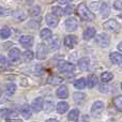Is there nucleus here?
Masks as SVG:
<instances>
[{
    "label": "nucleus",
    "instance_id": "nucleus-38",
    "mask_svg": "<svg viewBox=\"0 0 122 122\" xmlns=\"http://www.w3.org/2000/svg\"><path fill=\"white\" fill-rule=\"evenodd\" d=\"M51 106H53V104H51V103H47L46 104V107H45L44 109L46 110V112H51V110L53 109V108H51Z\"/></svg>",
    "mask_w": 122,
    "mask_h": 122
},
{
    "label": "nucleus",
    "instance_id": "nucleus-34",
    "mask_svg": "<svg viewBox=\"0 0 122 122\" xmlns=\"http://www.w3.org/2000/svg\"><path fill=\"white\" fill-rule=\"evenodd\" d=\"M86 97V95L84 93H74V100L76 102H80V101H84V99Z\"/></svg>",
    "mask_w": 122,
    "mask_h": 122
},
{
    "label": "nucleus",
    "instance_id": "nucleus-8",
    "mask_svg": "<svg viewBox=\"0 0 122 122\" xmlns=\"http://www.w3.org/2000/svg\"><path fill=\"white\" fill-rule=\"evenodd\" d=\"M97 43H99V45L102 47V48H106V47H108L110 44L109 36H108L106 33H101L99 36H97Z\"/></svg>",
    "mask_w": 122,
    "mask_h": 122
},
{
    "label": "nucleus",
    "instance_id": "nucleus-31",
    "mask_svg": "<svg viewBox=\"0 0 122 122\" xmlns=\"http://www.w3.org/2000/svg\"><path fill=\"white\" fill-rule=\"evenodd\" d=\"M48 82L51 85H59L62 82V78L59 76H51L48 78Z\"/></svg>",
    "mask_w": 122,
    "mask_h": 122
},
{
    "label": "nucleus",
    "instance_id": "nucleus-40",
    "mask_svg": "<svg viewBox=\"0 0 122 122\" xmlns=\"http://www.w3.org/2000/svg\"><path fill=\"white\" fill-rule=\"evenodd\" d=\"M73 0H59L60 3H70V2H72Z\"/></svg>",
    "mask_w": 122,
    "mask_h": 122
},
{
    "label": "nucleus",
    "instance_id": "nucleus-26",
    "mask_svg": "<svg viewBox=\"0 0 122 122\" xmlns=\"http://www.w3.org/2000/svg\"><path fill=\"white\" fill-rule=\"evenodd\" d=\"M112 78H114V75H112V73H110V72H104V73H102V75H101V80L103 82L110 81Z\"/></svg>",
    "mask_w": 122,
    "mask_h": 122
},
{
    "label": "nucleus",
    "instance_id": "nucleus-36",
    "mask_svg": "<svg viewBox=\"0 0 122 122\" xmlns=\"http://www.w3.org/2000/svg\"><path fill=\"white\" fill-rule=\"evenodd\" d=\"M0 64L3 65V66H6V65L9 64L8 60H6V58L4 57V56H2V55H0Z\"/></svg>",
    "mask_w": 122,
    "mask_h": 122
},
{
    "label": "nucleus",
    "instance_id": "nucleus-42",
    "mask_svg": "<svg viewBox=\"0 0 122 122\" xmlns=\"http://www.w3.org/2000/svg\"><path fill=\"white\" fill-rule=\"evenodd\" d=\"M46 122H58L56 119H48V120H46Z\"/></svg>",
    "mask_w": 122,
    "mask_h": 122
},
{
    "label": "nucleus",
    "instance_id": "nucleus-29",
    "mask_svg": "<svg viewBox=\"0 0 122 122\" xmlns=\"http://www.w3.org/2000/svg\"><path fill=\"white\" fill-rule=\"evenodd\" d=\"M10 36H11V30L8 27H3L0 30V36H1V39H8Z\"/></svg>",
    "mask_w": 122,
    "mask_h": 122
},
{
    "label": "nucleus",
    "instance_id": "nucleus-13",
    "mask_svg": "<svg viewBox=\"0 0 122 122\" xmlns=\"http://www.w3.org/2000/svg\"><path fill=\"white\" fill-rule=\"evenodd\" d=\"M77 43V38L75 36H66L64 38V45L67 48H73Z\"/></svg>",
    "mask_w": 122,
    "mask_h": 122
},
{
    "label": "nucleus",
    "instance_id": "nucleus-18",
    "mask_svg": "<svg viewBox=\"0 0 122 122\" xmlns=\"http://www.w3.org/2000/svg\"><path fill=\"white\" fill-rule=\"evenodd\" d=\"M20 114L24 119H29L31 117V108H30V106L27 105V104L24 105L20 109Z\"/></svg>",
    "mask_w": 122,
    "mask_h": 122
},
{
    "label": "nucleus",
    "instance_id": "nucleus-25",
    "mask_svg": "<svg viewBox=\"0 0 122 122\" xmlns=\"http://www.w3.org/2000/svg\"><path fill=\"white\" fill-rule=\"evenodd\" d=\"M100 11H101L102 16H103V17H107L108 15L110 14V9H109V6H108V4H106V3L101 4Z\"/></svg>",
    "mask_w": 122,
    "mask_h": 122
},
{
    "label": "nucleus",
    "instance_id": "nucleus-12",
    "mask_svg": "<svg viewBox=\"0 0 122 122\" xmlns=\"http://www.w3.org/2000/svg\"><path fill=\"white\" fill-rule=\"evenodd\" d=\"M21 57V54H20V51L18 48H12L10 51H9V58L12 62H16L20 59Z\"/></svg>",
    "mask_w": 122,
    "mask_h": 122
},
{
    "label": "nucleus",
    "instance_id": "nucleus-19",
    "mask_svg": "<svg viewBox=\"0 0 122 122\" xmlns=\"http://www.w3.org/2000/svg\"><path fill=\"white\" fill-rule=\"evenodd\" d=\"M97 82H99V78L97 77V75L94 74H91V75L88 76V81H87V85H88L89 88H93L94 86H97Z\"/></svg>",
    "mask_w": 122,
    "mask_h": 122
},
{
    "label": "nucleus",
    "instance_id": "nucleus-43",
    "mask_svg": "<svg viewBox=\"0 0 122 122\" xmlns=\"http://www.w3.org/2000/svg\"><path fill=\"white\" fill-rule=\"evenodd\" d=\"M2 12H3V10H2L1 6H0V15H2Z\"/></svg>",
    "mask_w": 122,
    "mask_h": 122
},
{
    "label": "nucleus",
    "instance_id": "nucleus-35",
    "mask_svg": "<svg viewBox=\"0 0 122 122\" xmlns=\"http://www.w3.org/2000/svg\"><path fill=\"white\" fill-rule=\"evenodd\" d=\"M114 8L118 11H121L122 10V0H116L114 2Z\"/></svg>",
    "mask_w": 122,
    "mask_h": 122
},
{
    "label": "nucleus",
    "instance_id": "nucleus-27",
    "mask_svg": "<svg viewBox=\"0 0 122 122\" xmlns=\"http://www.w3.org/2000/svg\"><path fill=\"white\" fill-rule=\"evenodd\" d=\"M15 91H16V86H15L14 84L6 85V87H5V93L9 95V97H12V95L15 93Z\"/></svg>",
    "mask_w": 122,
    "mask_h": 122
},
{
    "label": "nucleus",
    "instance_id": "nucleus-39",
    "mask_svg": "<svg viewBox=\"0 0 122 122\" xmlns=\"http://www.w3.org/2000/svg\"><path fill=\"white\" fill-rule=\"evenodd\" d=\"M71 13H72V8L67 6V8L64 10V14H71Z\"/></svg>",
    "mask_w": 122,
    "mask_h": 122
},
{
    "label": "nucleus",
    "instance_id": "nucleus-44",
    "mask_svg": "<svg viewBox=\"0 0 122 122\" xmlns=\"http://www.w3.org/2000/svg\"><path fill=\"white\" fill-rule=\"evenodd\" d=\"M121 89H122V84H121Z\"/></svg>",
    "mask_w": 122,
    "mask_h": 122
},
{
    "label": "nucleus",
    "instance_id": "nucleus-2",
    "mask_svg": "<svg viewBox=\"0 0 122 122\" xmlns=\"http://www.w3.org/2000/svg\"><path fill=\"white\" fill-rule=\"evenodd\" d=\"M103 27H104V29L108 30L110 32H118L121 29L120 24L117 20H115V19H108L107 21H105L103 24Z\"/></svg>",
    "mask_w": 122,
    "mask_h": 122
},
{
    "label": "nucleus",
    "instance_id": "nucleus-9",
    "mask_svg": "<svg viewBox=\"0 0 122 122\" xmlns=\"http://www.w3.org/2000/svg\"><path fill=\"white\" fill-rule=\"evenodd\" d=\"M43 107H44V101H43L42 97H36V99H34L33 101H32L31 108L36 112H39L40 110H42Z\"/></svg>",
    "mask_w": 122,
    "mask_h": 122
},
{
    "label": "nucleus",
    "instance_id": "nucleus-15",
    "mask_svg": "<svg viewBox=\"0 0 122 122\" xmlns=\"http://www.w3.org/2000/svg\"><path fill=\"white\" fill-rule=\"evenodd\" d=\"M95 32H97V30H95L94 27H88L86 30L84 31V34H82V36H84L85 40H90V39H92L93 36H95Z\"/></svg>",
    "mask_w": 122,
    "mask_h": 122
},
{
    "label": "nucleus",
    "instance_id": "nucleus-10",
    "mask_svg": "<svg viewBox=\"0 0 122 122\" xmlns=\"http://www.w3.org/2000/svg\"><path fill=\"white\" fill-rule=\"evenodd\" d=\"M46 24L49 27H56L59 24V18H58L57 15L49 13V14L46 15Z\"/></svg>",
    "mask_w": 122,
    "mask_h": 122
},
{
    "label": "nucleus",
    "instance_id": "nucleus-28",
    "mask_svg": "<svg viewBox=\"0 0 122 122\" xmlns=\"http://www.w3.org/2000/svg\"><path fill=\"white\" fill-rule=\"evenodd\" d=\"M41 13V8L39 5H33V6H31L30 8V10H29V14L31 15V16H38L39 14Z\"/></svg>",
    "mask_w": 122,
    "mask_h": 122
},
{
    "label": "nucleus",
    "instance_id": "nucleus-22",
    "mask_svg": "<svg viewBox=\"0 0 122 122\" xmlns=\"http://www.w3.org/2000/svg\"><path fill=\"white\" fill-rule=\"evenodd\" d=\"M48 45H49V49L51 51H56V49L59 48V41H58L57 38L55 39H48Z\"/></svg>",
    "mask_w": 122,
    "mask_h": 122
},
{
    "label": "nucleus",
    "instance_id": "nucleus-33",
    "mask_svg": "<svg viewBox=\"0 0 122 122\" xmlns=\"http://www.w3.org/2000/svg\"><path fill=\"white\" fill-rule=\"evenodd\" d=\"M53 13L57 16H62L64 15V10L61 9L60 6H53Z\"/></svg>",
    "mask_w": 122,
    "mask_h": 122
},
{
    "label": "nucleus",
    "instance_id": "nucleus-21",
    "mask_svg": "<svg viewBox=\"0 0 122 122\" xmlns=\"http://www.w3.org/2000/svg\"><path fill=\"white\" fill-rule=\"evenodd\" d=\"M53 36V32H51V29H47V28H44V29L41 30L40 32V36L43 39V40H48V39L51 38Z\"/></svg>",
    "mask_w": 122,
    "mask_h": 122
},
{
    "label": "nucleus",
    "instance_id": "nucleus-7",
    "mask_svg": "<svg viewBox=\"0 0 122 122\" xmlns=\"http://www.w3.org/2000/svg\"><path fill=\"white\" fill-rule=\"evenodd\" d=\"M47 56V47L45 46V44L41 43L38 45V48H36V57L39 60H44L46 59Z\"/></svg>",
    "mask_w": 122,
    "mask_h": 122
},
{
    "label": "nucleus",
    "instance_id": "nucleus-1",
    "mask_svg": "<svg viewBox=\"0 0 122 122\" xmlns=\"http://www.w3.org/2000/svg\"><path fill=\"white\" fill-rule=\"evenodd\" d=\"M77 13L79 15V17L84 20H92L94 19V15L93 13L87 8V5L85 3H80L77 6Z\"/></svg>",
    "mask_w": 122,
    "mask_h": 122
},
{
    "label": "nucleus",
    "instance_id": "nucleus-4",
    "mask_svg": "<svg viewBox=\"0 0 122 122\" xmlns=\"http://www.w3.org/2000/svg\"><path fill=\"white\" fill-rule=\"evenodd\" d=\"M57 66L58 70L60 72H63V73H70V72L74 71V65L70 62H66V61H60Z\"/></svg>",
    "mask_w": 122,
    "mask_h": 122
},
{
    "label": "nucleus",
    "instance_id": "nucleus-41",
    "mask_svg": "<svg viewBox=\"0 0 122 122\" xmlns=\"http://www.w3.org/2000/svg\"><path fill=\"white\" fill-rule=\"evenodd\" d=\"M118 49H119L120 51H122V42H120V43L118 44Z\"/></svg>",
    "mask_w": 122,
    "mask_h": 122
},
{
    "label": "nucleus",
    "instance_id": "nucleus-17",
    "mask_svg": "<svg viewBox=\"0 0 122 122\" xmlns=\"http://www.w3.org/2000/svg\"><path fill=\"white\" fill-rule=\"evenodd\" d=\"M57 97L59 99H66L67 95H69V90H67L66 86H61L59 87V89L57 90Z\"/></svg>",
    "mask_w": 122,
    "mask_h": 122
},
{
    "label": "nucleus",
    "instance_id": "nucleus-37",
    "mask_svg": "<svg viewBox=\"0 0 122 122\" xmlns=\"http://www.w3.org/2000/svg\"><path fill=\"white\" fill-rule=\"evenodd\" d=\"M100 90L102 92H108L109 91V87H104V86H100Z\"/></svg>",
    "mask_w": 122,
    "mask_h": 122
},
{
    "label": "nucleus",
    "instance_id": "nucleus-24",
    "mask_svg": "<svg viewBox=\"0 0 122 122\" xmlns=\"http://www.w3.org/2000/svg\"><path fill=\"white\" fill-rule=\"evenodd\" d=\"M86 86H87V81L85 78H79V79H77L74 82V87H75L76 89H79V90L84 89Z\"/></svg>",
    "mask_w": 122,
    "mask_h": 122
},
{
    "label": "nucleus",
    "instance_id": "nucleus-11",
    "mask_svg": "<svg viewBox=\"0 0 122 122\" xmlns=\"http://www.w3.org/2000/svg\"><path fill=\"white\" fill-rule=\"evenodd\" d=\"M18 112L15 110H11V109H2L0 110V117L1 118H8V119H13V118H17Z\"/></svg>",
    "mask_w": 122,
    "mask_h": 122
},
{
    "label": "nucleus",
    "instance_id": "nucleus-20",
    "mask_svg": "<svg viewBox=\"0 0 122 122\" xmlns=\"http://www.w3.org/2000/svg\"><path fill=\"white\" fill-rule=\"evenodd\" d=\"M56 108H57V112L59 114H64L69 109V104L66 102H59L57 104V106H56Z\"/></svg>",
    "mask_w": 122,
    "mask_h": 122
},
{
    "label": "nucleus",
    "instance_id": "nucleus-5",
    "mask_svg": "<svg viewBox=\"0 0 122 122\" xmlns=\"http://www.w3.org/2000/svg\"><path fill=\"white\" fill-rule=\"evenodd\" d=\"M64 27L67 31H75L78 28V23L74 17H70V18H67L66 20H65Z\"/></svg>",
    "mask_w": 122,
    "mask_h": 122
},
{
    "label": "nucleus",
    "instance_id": "nucleus-23",
    "mask_svg": "<svg viewBox=\"0 0 122 122\" xmlns=\"http://www.w3.org/2000/svg\"><path fill=\"white\" fill-rule=\"evenodd\" d=\"M78 116H79V110L78 109H73L69 112L67 115V119L72 122H75L78 119Z\"/></svg>",
    "mask_w": 122,
    "mask_h": 122
},
{
    "label": "nucleus",
    "instance_id": "nucleus-32",
    "mask_svg": "<svg viewBox=\"0 0 122 122\" xmlns=\"http://www.w3.org/2000/svg\"><path fill=\"white\" fill-rule=\"evenodd\" d=\"M23 59L25 60V61H31L32 59H33V53L32 51H25V53L23 54Z\"/></svg>",
    "mask_w": 122,
    "mask_h": 122
},
{
    "label": "nucleus",
    "instance_id": "nucleus-16",
    "mask_svg": "<svg viewBox=\"0 0 122 122\" xmlns=\"http://www.w3.org/2000/svg\"><path fill=\"white\" fill-rule=\"evenodd\" d=\"M109 58H110V61H112L114 64H121L122 63V54H120V53H117V51L112 53Z\"/></svg>",
    "mask_w": 122,
    "mask_h": 122
},
{
    "label": "nucleus",
    "instance_id": "nucleus-6",
    "mask_svg": "<svg viewBox=\"0 0 122 122\" xmlns=\"http://www.w3.org/2000/svg\"><path fill=\"white\" fill-rule=\"evenodd\" d=\"M33 42H34V39L33 36H21L20 39H19V43L23 45V47L25 48H29L33 45Z\"/></svg>",
    "mask_w": 122,
    "mask_h": 122
},
{
    "label": "nucleus",
    "instance_id": "nucleus-3",
    "mask_svg": "<svg viewBox=\"0 0 122 122\" xmlns=\"http://www.w3.org/2000/svg\"><path fill=\"white\" fill-rule=\"evenodd\" d=\"M104 109V103L102 101H97L93 103L92 107H91V115L94 117H97Z\"/></svg>",
    "mask_w": 122,
    "mask_h": 122
},
{
    "label": "nucleus",
    "instance_id": "nucleus-30",
    "mask_svg": "<svg viewBox=\"0 0 122 122\" xmlns=\"http://www.w3.org/2000/svg\"><path fill=\"white\" fill-rule=\"evenodd\" d=\"M114 104H115V106H116L117 109L120 110V112H122V95H119V97H115Z\"/></svg>",
    "mask_w": 122,
    "mask_h": 122
},
{
    "label": "nucleus",
    "instance_id": "nucleus-14",
    "mask_svg": "<svg viewBox=\"0 0 122 122\" xmlns=\"http://www.w3.org/2000/svg\"><path fill=\"white\" fill-rule=\"evenodd\" d=\"M89 65H90V59L88 57H82L78 61V67L81 71H87L89 69Z\"/></svg>",
    "mask_w": 122,
    "mask_h": 122
}]
</instances>
